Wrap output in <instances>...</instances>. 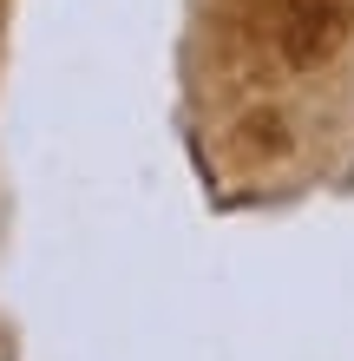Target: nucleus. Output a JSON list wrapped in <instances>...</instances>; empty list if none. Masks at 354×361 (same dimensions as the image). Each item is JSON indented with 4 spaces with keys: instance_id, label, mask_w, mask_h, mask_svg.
<instances>
[]
</instances>
